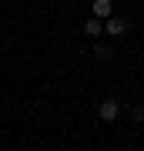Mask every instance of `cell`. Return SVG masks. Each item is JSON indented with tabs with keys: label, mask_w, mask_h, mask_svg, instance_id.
<instances>
[{
	"label": "cell",
	"mask_w": 144,
	"mask_h": 151,
	"mask_svg": "<svg viewBox=\"0 0 144 151\" xmlns=\"http://www.w3.org/2000/svg\"><path fill=\"white\" fill-rule=\"evenodd\" d=\"M97 114H101V121H117V114H121L117 97H104V101L97 104Z\"/></svg>",
	"instance_id": "1"
},
{
	"label": "cell",
	"mask_w": 144,
	"mask_h": 151,
	"mask_svg": "<svg viewBox=\"0 0 144 151\" xmlns=\"http://www.w3.org/2000/svg\"><path fill=\"white\" fill-rule=\"evenodd\" d=\"M128 27H131V24L124 20V17H114V14L104 20V30L111 34V37H121V34H128Z\"/></svg>",
	"instance_id": "2"
},
{
	"label": "cell",
	"mask_w": 144,
	"mask_h": 151,
	"mask_svg": "<svg viewBox=\"0 0 144 151\" xmlns=\"http://www.w3.org/2000/svg\"><path fill=\"white\" fill-rule=\"evenodd\" d=\"M91 14L97 17V20H107V17L114 14V4H111V0H94V7H91Z\"/></svg>",
	"instance_id": "3"
},
{
	"label": "cell",
	"mask_w": 144,
	"mask_h": 151,
	"mask_svg": "<svg viewBox=\"0 0 144 151\" xmlns=\"http://www.w3.org/2000/svg\"><path fill=\"white\" fill-rule=\"evenodd\" d=\"M101 30H104V20H97V17H91V20L84 24V34H87V37H97Z\"/></svg>",
	"instance_id": "4"
},
{
	"label": "cell",
	"mask_w": 144,
	"mask_h": 151,
	"mask_svg": "<svg viewBox=\"0 0 144 151\" xmlns=\"http://www.w3.org/2000/svg\"><path fill=\"white\" fill-rule=\"evenodd\" d=\"M111 54H114V47H111V44H97V47H94V57H97V60H107Z\"/></svg>",
	"instance_id": "5"
},
{
	"label": "cell",
	"mask_w": 144,
	"mask_h": 151,
	"mask_svg": "<svg viewBox=\"0 0 144 151\" xmlns=\"http://www.w3.org/2000/svg\"><path fill=\"white\" fill-rule=\"evenodd\" d=\"M131 118H134V121H138V124L144 121V104H134V108H131Z\"/></svg>",
	"instance_id": "6"
}]
</instances>
